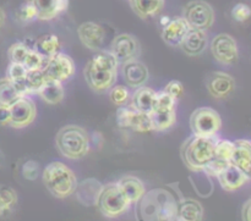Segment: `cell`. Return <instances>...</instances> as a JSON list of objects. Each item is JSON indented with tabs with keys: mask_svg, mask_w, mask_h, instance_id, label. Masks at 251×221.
<instances>
[{
	"mask_svg": "<svg viewBox=\"0 0 251 221\" xmlns=\"http://www.w3.org/2000/svg\"><path fill=\"white\" fill-rule=\"evenodd\" d=\"M118 61L109 50H100L88 60L83 68V77L92 90L103 93L114 86L118 77Z\"/></svg>",
	"mask_w": 251,
	"mask_h": 221,
	"instance_id": "cell-1",
	"label": "cell"
},
{
	"mask_svg": "<svg viewBox=\"0 0 251 221\" xmlns=\"http://www.w3.org/2000/svg\"><path fill=\"white\" fill-rule=\"evenodd\" d=\"M213 137L190 136L180 147V156L186 168L193 173H200L215 158Z\"/></svg>",
	"mask_w": 251,
	"mask_h": 221,
	"instance_id": "cell-2",
	"label": "cell"
},
{
	"mask_svg": "<svg viewBox=\"0 0 251 221\" xmlns=\"http://www.w3.org/2000/svg\"><path fill=\"white\" fill-rule=\"evenodd\" d=\"M90 136L83 127L66 125L55 136V146L61 155L70 160H78L90 151Z\"/></svg>",
	"mask_w": 251,
	"mask_h": 221,
	"instance_id": "cell-3",
	"label": "cell"
},
{
	"mask_svg": "<svg viewBox=\"0 0 251 221\" xmlns=\"http://www.w3.org/2000/svg\"><path fill=\"white\" fill-rule=\"evenodd\" d=\"M42 178L47 190L59 199H65L74 195L77 186V178L74 171L60 161H53L47 165Z\"/></svg>",
	"mask_w": 251,
	"mask_h": 221,
	"instance_id": "cell-4",
	"label": "cell"
},
{
	"mask_svg": "<svg viewBox=\"0 0 251 221\" xmlns=\"http://www.w3.org/2000/svg\"><path fill=\"white\" fill-rule=\"evenodd\" d=\"M130 205L131 202L127 199L117 182L103 185L96 203V207L102 213V215L109 219H114L125 214L129 210Z\"/></svg>",
	"mask_w": 251,
	"mask_h": 221,
	"instance_id": "cell-5",
	"label": "cell"
},
{
	"mask_svg": "<svg viewBox=\"0 0 251 221\" xmlns=\"http://www.w3.org/2000/svg\"><path fill=\"white\" fill-rule=\"evenodd\" d=\"M222 127L221 115L210 107L198 108L190 115V129L193 134L201 137H213Z\"/></svg>",
	"mask_w": 251,
	"mask_h": 221,
	"instance_id": "cell-6",
	"label": "cell"
},
{
	"mask_svg": "<svg viewBox=\"0 0 251 221\" xmlns=\"http://www.w3.org/2000/svg\"><path fill=\"white\" fill-rule=\"evenodd\" d=\"M183 17L189 27L207 31L215 23V10L203 0H191L184 6Z\"/></svg>",
	"mask_w": 251,
	"mask_h": 221,
	"instance_id": "cell-7",
	"label": "cell"
},
{
	"mask_svg": "<svg viewBox=\"0 0 251 221\" xmlns=\"http://www.w3.org/2000/svg\"><path fill=\"white\" fill-rule=\"evenodd\" d=\"M46 80L65 82L75 73V63L69 55L63 53H56L51 58L47 59L46 64L42 67Z\"/></svg>",
	"mask_w": 251,
	"mask_h": 221,
	"instance_id": "cell-8",
	"label": "cell"
},
{
	"mask_svg": "<svg viewBox=\"0 0 251 221\" xmlns=\"http://www.w3.org/2000/svg\"><path fill=\"white\" fill-rule=\"evenodd\" d=\"M172 193L163 188H157L145 193L139 200L140 217L144 220H158L159 214L163 210L167 200L172 197Z\"/></svg>",
	"mask_w": 251,
	"mask_h": 221,
	"instance_id": "cell-9",
	"label": "cell"
},
{
	"mask_svg": "<svg viewBox=\"0 0 251 221\" xmlns=\"http://www.w3.org/2000/svg\"><path fill=\"white\" fill-rule=\"evenodd\" d=\"M211 51L216 60L222 65H233L239 59L237 41L230 34H217L211 42Z\"/></svg>",
	"mask_w": 251,
	"mask_h": 221,
	"instance_id": "cell-10",
	"label": "cell"
},
{
	"mask_svg": "<svg viewBox=\"0 0 251 221\" xmlns=\"http://www.w3.org/2000/svg\"><path fill=\"white\" fill-rule=\"evenodd\" d=\"M110 53L118 61V64H124L126 61L137 59L141 53L139 39L129 33L118 34L110 44Z\"/></svg>",
	"mask_w": 251,
	"mask_h": 221,
	"instance_id": "cell-11",
	"label": "cell"
},
{
	"mask_svg": "<svg viewBox=\"0 0 251 221\" xmlns=\"http://www.w3.org/2000/svg\"><path fill=\"white\" fill-rule=\"evenodd\" d=\"M10 124L14 129H25L34 121L37 115V108L33 100L28 95H22L16 102L9 107Z\"/></svg>",
	"mask_w": 251,
	"mask_h": 221,
	"instance_id": "cell-12",
	"label": "cell"
},
{
	"mask_svg": "<svg viewBox=\"0 0 251 221\" xmlns=\"http://www.w3.org/2000/svg\"><path fill=\"white\" fill-rule=\"evenodd\" d=\"M77 34L82 45L93 51L102 50L107 38L105 29L100 23L93 21L81 23L77 28Z\"/></svg>",
	"mask_w": 251,
	"mask_h": 221,
	"instance_id": "cell-13",
	"label": "cell"
},
{
	"mask_svg": "<svg viewBox=\"0 0 251 221\" xmlns=\"http://www.w3.org/2000/svg\"><path fill=\"white\" fill-rule=\"evenodd\" d=\"M206 88L215 99H226L235 88V80L227 72L216 71L206 77Z\"/></svg>",
	"mask_w": 251,
	"mask_h": 221,
	"instance_id": "cell-14",
	"label": "cell"
},
{
	"mask_svg": "<svg viewBox=\"0 0 251 221\" xmlns=\"http://www.w3.org/2000/svg\"><path fill=\"white\" fill-rule=\"evenodd\" d=\"M122 73L125 83L131 88H139L146 85L150 72L147 66L137 59L122 64Z\"/></svg>",
	"mask_w": 251,
	"mask_h": 221,
	"instance_id": "cell-15",
	"label": "cell"
},
{
	"mask_svg": "<svg viewBox=\"0 0 251 221\" xmlns=\"http://www.w3.org/2000/svg\"><path fill=\"white\" fill-rule=\"evenodd\" d=\"M250 176L247 175L243 170H240L238 166L233 165L232 163L226 166L225 170L217 176V180L220 182L221 187L227 192H234L242 188L248 181L250 180Z\"/></svg>",
	"mask_w": 251,
	"mask_h": 221,
	"instance_id": "cell-16",
	"label": "cell"
},
{
	"mask_svg": "<svg viewBox=\"0 0 251 221\" xmlns=\"http://www.w3.org/2000/svg\"><path fill=\"white\" fill-rule=\"evenodd\" d=\"M188 22L185 21L183 16L176 17L173 20H169L162 29V39L164 43L171 46H179L183 42L184 37L189 32Z\"/></svg>",
	"mask_w": 251,
	"mask_h": 221,
	"instance_id": "cell-17",
	"label": "cell"
},
{
	"mask_svg": "<svg viewBox=\"0 0 251 221\" xmlns=\"http://www.w3.org/2000/svg\"><path fill=\"white\" fill-rule=\"evenodd\" d=\"M179 46L186 55H201L208 46L207 33L203 29L190 28Z\"/></svg>",
	"mask_w": 251,
	"mask_h": 221,
	"instance_id": "cell-18",
	"label": "cell"
},
{
	"mask_svg": "<svg viewBox=\"0 0 251 221\" xmlns=\"http://www.w3.org/2000/svg\"><path fill=\"white\" fill-rule=\"evenodd\" d=\"M37 10V20L49 21L55 19L69 7V0H27Z\"/></svg>",
	"mask_w": 251,
	"mask_h": 221,
	"instance_id": "cell-19",
	"label": "cell"
},
{
	"mask_svg": "<svg viewBox=\"0 0 251 221\" xmlns=\"http://www.w3.org/2000/svg\"><path fill=\"white\" fill-rule=\"evenodd\" d=\"M103 185L96 178H86L77 182L75 190L76 199L85 207H95Z\"/></svg>",
	"mask_w": 251,
	"mask_h": 221,
	"instance_id": "cell-20",
	"label": "cell"
},
{
	"mask_svg": "<svg viewBox=\"0 0 251 221\" xmlns=\"http://www.w3.org/2000/svg\"><path fill=\"white\" fill-rule=\"evenodd\" d=\"M235 148L230 158V163L238 166L251 177V141L250 139H237Z\"/></svg>",
	"mask_w": 251,
	"mask_h": 221,
	"instance_id": "cell-21",
	"label": "cell"
},
{
	"mask_svg": "<svg viewBox=\"0 0 251 221\" xmlns=\"http://www.w3.org/2000/svg\"><path fill=\"white\" fill-rule=\"evenodd\" d=\"M117 185L119 186L120 190L124 192V195L126 196L127 199L131 202V204L139 202L142 198V196L146 193V188H145L144 182H142L139 177H136V176H123V177L118 181Z\"/></svg>",
	"mask_w": 251,
	"mask_h": 221,
	"instance_id": "cell-22",
	"label": "cell"
},
{
	"mask_svg": "<svg viewBox=\"0 0 251 221\" xmlns=\"http://www.w3.org/2000/svg\"><path fill=\"white\" fill-rule=\"evenodd\" d=\"M154 95H156V92L152 88L141 86V87L136 88V90L132 94L131 100H130V104H131L130 107L136 111L150 114L153 109Z\"/></svg>",
	"mask_w": 251,
	"mask_h": 221,
	"instance_id": "cell-23",
	"label": "cell"
},
{
	"mask_svg": "<svg viewBox=\"0 0 251 221\" xmlns=\"http://www.w3.org/2000/svg\"><path fill=\"white\" fill-rule=\"evenodd\" d=\"M203 219V207L199 200L183 198L178 203V219L185 221H200Z\"/></svg>",
	"mask_w": 251,
	"mask_h": 221,
	"instance_id": "cell-24",
	"label": "cell"
},
{
	"mask_svg": "<svg viewBox=\"0 0 251 221\" xmlns=\"http://www.w3.org/2000/svg\"><path fill=\"white\" fill-rule=\"evenodd\" d=\"M129 1L132 11L142 20L157 16L164 6V0H129Z\"/></svg>",
	"mask_w": 251,
	"mask_h": 221,
	"instance_id": "cell-25",
	"label": "cell"
},
{
	"mask_svg": "<svg viewBox=\"0 0 251 221\" xmlns=\"http://www.w3.org/2000/svg\"><path fill=\"white\" fill-rule=\"evenodd\" d=\"M38 95L47 103V104H59V103H61V100L64 99V95H65L63 82L53 80L46 81L43 87H42L41 90L38 92Z\"/></svg>",
	"mask_w": 251,
	"mask_h": 221,
	"instance_id": "cell-26",
	"label": "cell"
},
{
	"mask_svg": "<svg viewBox=\"0 0 251 221\" xmlns=\"http://www.w3.org/2000/svg\"><path fill=\"white\" fill-rule=\"evenodd\" d=\"M33 49L44 59H49L55 55L56 53H59L60 41L55 34H44L34 42Z\"/></svg>",
	"mask_w": 251,
	"mask_h": 221,
	"instance_id": "cell-27",
	"label": "cell"
},
{
	"mask_svg": "<svg viewBox=\"0 0 251 221\" xmlns=\"http://www.w3.org/2000/svg\"><path fill=\"white\" fill-rule=\"evenodd\" d=\"M150 116L152 120V129L153 131L162 132L171 129L176 121V109L162 110V111H151Z\"/></svg>",
	"mask_w": 251,
	"mask_h": 221,
	"instance_id": "cell-28",
	"label": "cell"
},
{
	"mask_svg": "<svg viewBox=\"0 0 251 221\" xmlns=\"http://www.w3.org/2000/svg\"><path fill=\"white\" fill-rule=\"evenodd\" d=\"M22 95L16 89L12 81H10L7 77L0 78V107L9 108Z\"/></svg>",
	"mask_w": 251,
	"mask_h": 221,
	"instance_id": "cell-29",
	"label": "cell"
},
{
	"mask_svg": "<svg viewBox=\"0 0 251 221\" xmlns=\"http://www.w3.org/2000/svg\"><path fill=\"white\" fill-rule=\"evenodd\" d=\"M46 77H44L42 70H32L27 71L26 78L24 82V94H38L41 88L46 83Z\"/></svg>",
	"mask_w": 251,
	"mask_h": 221,
	"instance_id": "cell-30",
	"label": "cell"
},
{
	"mask_svg": "<svg viewBox=\"0 0 251 221\" xmlns=\"http://www.w3.org/2000/svg\"><path fill=\"white\" fill-rule=\"evenodd\" d=\"M17 193L14 188L0 186V217L10 214L17 204Z\"/></svg>",
	"mask_w": 251,
	"mask_h": 221,
	"instance_id": "cell-31",
	"label": "cell"
},
{
	"mask_svg": "<svg viewBox=\"0 0 251 221\" xmlns=\"http://www.w3.org/2000/svg\"><path fill=\"white\" fill-rule=\"evenodd\" d=\"M27 70L22 64L20 63H10L6 70V77L15 85L16 89L19 90L20 94H24V82L26 78Z\"/></svg>",
	"mask_w": 251,
	"mask_h": 221,
	"instance_id": "cell-32",
	"label": "cell"
},
{
	"mask_svg": "<svg viewBox=\"0 0 251 221\" xmlns=\"http://www.w3.org/2000/svg\"><path fill=\"white\" fill-rule=\"evenodd\" d=\"M127 129H131L134 130V131L140 132V133L153 131V129H152L151 116H150V114H146V112L134 110Z\"/></svg>",
	"mask_w": 251,
	"mask_h": 221,
	"instance_id": "cell-33",
	"label": "cell"
},
{
	"mask_svg": "<svg viewBox=\"0 0 251 221\" xmlns=\"http://www.w3.org/2000/svg\"><path fill=\"white\" fill-rule=\"evenodd\" d=\"M234 148V142L229 141V139H218L215 143V158L230 163Z\"/></svg>",
	"mask_w": 251,
	"mask_h": 221,
	"instance_id": "cell-34",
	"label": "cell"
},
{
	"mask_svg": "<svg viewBox=\"0 0 251 221\" xmlns=\"http://www.w3.org/2000/svg\"><path fill=\"white\" fill-rule=\"evenodd\" d=\"M110 102L118 107H124L130 102V93L125 86H113L109 89Z\"/></svg>",
	"mask_w": 251,
	"mask_h": 221,
	"instance_id": "cell-35",
	"label": "cell"
},
{
	"mask_svg": "<svg viewBox=\"0 0 251 221\" xmlns=\"http://www.w3.org/2000/svg\"><path fill=\"white\" fill-rule=\"evenodd\" d=\"M176 102L173 97L166 93L164 90L162 92H156L153 102V109L152 111H162V110H171L176 109Z\"/></svg>",
	"mask_w": 251,
	"mask_h": 221,
	"instance_id": "cell-36",
	"label": "cell"
},
{
	"mask_svg": "<svg viewBox=\"0 0 251 221\" xmlns=\"http://www.w3.org/2000/svg\"><path fill=\"white\" fill-rule=\"evenodd\" d=\"M46 61L47 59H44L43 56L39 55L33 48H31L28 53H27V55L25 56L24 61H22V65L26 67L27 71L42 70V67L44 66Z\"/></svg>",
	"mask_w": 251,
	"mask_h": 221,
	"instance_id": "cell-37",
	"label": "cell"
},
{
	"mask_svg": "<svg viewBox=\"0 0 251 221\" xmlns=\"http://www.w3.org/2000/svg\"><path fill=\"white\" fill-rule=\"evenodd\" d=\"M29 46L27 44L22 43V42H17L10 45L9 50H7V56H9L10 63H20L22 64L25 56L29 51Z\"/></svg>",
	"mask_w": 251,
	"mask_h": 221,
	"instance_id": "cell-38",
	"label": "cell"
},
{
	"mask_svg": "<svg viewBox=\"0 0 251 221\" xmlns=\"http://www.w3.org/2000/svg\"><path fill=\"white\" fill-rule=\"evenodd\" d=\"M16 19L21 23H29L37 19V10L32 4L26 1V4L21 5L16 11Z\"/></svg>",
	"mask_w": 251,
	"mask_h": 221,
	"instance_id": "cell-39",
	"label": "cell"
},
{
	"mask_svg": "<svg viewBox=\"0 0 251 221\" xmlns=\"http://www.w3.org/2000/svg\"><path fill=\"white\" fill-rule=\"evenodd\" d=\"M229 164V161H225V160H221V159L217 158H213L207 165L203 168V173L207 174L210 177H217L221 173L226 169V166Z\"/></svg>",
	"mask_w": 251,
	"mask_h": 221,
	"instance_id": "cell-40",
	"label": "cell"
},
{
	"mask_svg": "<svg viewBox=\"0 0 251 221\" xmlns=\"http://www.w3.org/2000/svg\"><path fill=\"white\" fill-rule=\"evenodd\" d=\"M251 16V7L244 2L234 5L232 9V17L237 22H245Z\"/></svg>",
	"mask_w": 251,
	"mask_h": 221,
	"instance_id": "cell-41",
	"label": "cell"
},
{
	"mask_svg": "<svg viewBox=\"0 0 251 221\" xmlns=\"http://www.w3.org/2000/svg\"><path fill=\"white\" fill-rule=\"evenodd\" d=\"M134 112V109L131 107H120L117 111V122L120 127L123 129H127L130 124V119H131V115Z\"/></svg>",
	"mask_w": 251,
	"mask_h": 221,
	"instance_id": "cell-42",
	"label": "cell"
},
{
	"mask_svg": "<svg viewBox=\"0 0 251 221\" xmlns=\"http://www.w3.org/2000/svg\"><path fill=\"white\" fill-rule=\"evenodd\" d=\"M39 165L34 160H27L22 166V175L26 180L34 181L38 176Z\"/></svg>",
	"mask_w": 251,
	"mask_h": 221,
	"instance_id": "cell-43",
	"label": "cell"
},
{
	"mask_svg": "<svg viewBox=\"0 0 251 221\" xmlns=\"http://www.w3.org/2000/svg\"><path fill=\"white\" fill-rule=\"evenodd\" d=\"M164 92L168 93L176 100H178L184 94V86L181 85L180 81H171L164 87Z\"/></svg>",
	"mask_w": 251,
	"mask_h": 221,
	"instance_id": "cell-44",
	"label": "cell"
},
{
	"mask_svg": "<svg viewBox=\"0 0 251 221\" xmlns=\"http://www.w3.org/2000/svg\"><path fill=\"white\" fill-rule=\"evenodd\" d=\"M10 124V110L6 107H0V125L6 126Z\"/></svg>",
	"mask_w": 251,
	"mask_h": 221,
	"instance_id": "cell-45",
	"label": "cell"
},
{
	"mask_svg": "<svg viewBox=\"0 0 251 221\" xmlns=\"http://www.w3.org/2000/svg\"><path fill=\"white\" fill-rule=\"evenodd\" d=\"M242 219L244 221H251V198L244 203L242 208Z\"/></svg>",
	"mask_w": 251,
	"mask_h": 221,
	"instance_id": "cell-46",
	"label": "cell"
},
{
	"mask_svg": "<svg viewBox=\"0 0 251 221\" xmlns=\"http://www.w3.org/2000/svg\"><path fill=\"white\" fill-rule=\"evenodd\" d=\"M5 23H6V14H5L2 7H0V32H1V29L4 28Z\"/></svg>",
	"mask_w": 251,
	"mask_h": 221,
	"instance_id": "cell-47",
	"label": "cell"
},
{
	"mask_svg": "<svg viewBox=\"0 0 251 221\" xmlns=\"http://www.w3.org/2000/svg\"><path fill=\"white\" fill-rule=\"evenodd\" d=\"M0 160H1V155H0Z\"/></svg>",
	"mask_w": 251,
	"mask_h": 221,
	"instance_id": "cell-48",
	"label": "cell"
}]
</instances>
